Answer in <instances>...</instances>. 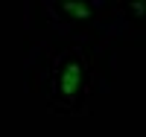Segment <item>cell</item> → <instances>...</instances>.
Here are the masks:
<instances>
[{
    "label": "cell",
    "instance_id": "6da1fadb",
    "mask_svg": "<svg viewBox=\"0 0 146 137\" xmlns=\"http://www.w3.org/2000/svg\"><path fill=\"white\" fill-rule=\"evenodd\" d=\"M82 82H85V64L73 56V58H67L64 64H62V70H58V93H62L64 99H73L79 91H82Z\"/></svg>",
    "mask_w": 146,
    "mask_h": 137
},
{
    "label": "cell",
    "instance_id": "7a4b0ae2",
    "mask_svg": "<svg viewBox=\"0 0 146 137\" xmlns=\"http://www.w3.org/2000/svg\"><path fill=\"white\" fill-rule=\"evenodd\" d=\"M62 12L70 15V18H91L94 6L91 3H62Z\"/></svg>",
    "mask_w": 146,
    "mask_h": 137
}]
</instances>
